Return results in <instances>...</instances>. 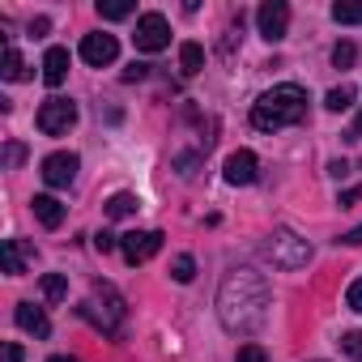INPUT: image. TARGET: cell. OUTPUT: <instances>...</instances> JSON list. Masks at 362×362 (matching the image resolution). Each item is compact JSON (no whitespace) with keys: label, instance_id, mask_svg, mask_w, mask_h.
Listing matches in <instances>:
<instances>
[{"label":"cell","instance_id":"1","mask_svg":"<svg viewBox=\"0 0 362 362\" xmlns=\"http://www.w3.org/2000/svg\"><path fill=\"white\" fill-rule=\"evenodd\" d=\"M269 303H273V290H269L264 273H256V269H230L222 277V290H218V320H222L226 332L252 337L269 320Z\"/></svg>","mask_w":362,"mask_h":362},{"label":"cell","instance_id":"2","mask_svg":"<svg viewBox=\"0 0 362 362\" xmlns=\"http://www.w3.org/2000/svg\"><path fill=\"white\" fill-rule=\"evenodd\" d=\"M303 115H307V90L294 86V81H286V86H273L269 94L256 98V107H252V128L277 132V128L298 124Z\"/></svg>","mask_w":362,"mask_h":362},{"label":"cell","instance_id":"3","mask_svg":"<svg viewBox=\"0 0 362 362\" xmlns=\"http://www.w3.org/2000/svg\"><path fill=\"white\" fill-rule=\"evenodd\" d=\"M77 315L90 320L103 337H119L128 307H124V298H119V290H115L111 281H94V290H90V298L77 307Z\"/></svg>","mask_w":362,"mask_h":362},{"label":"cell","instance_id":"4","mask_svg":"<svg viewBox=\"0 0 362 362\" xmlns=\"http://www.w3.org/2000/svg\"><path fill=\"white\" fill-rule=\"evenodd\" d=\"M264 256L273 260V269L294 273V269H303V264L311 260V243L298 239L294 230H273V235L264 239Z\"/></svg>","mask_w":362,"mask_h":362},{"label":"cell","instance_id":"5","mask_svg":"<svg viewBox=\"0 0 362 362\" xmlns=\"http://www.w3.org/2000/svg\"><path fill=\"white\" fill-rule=\"evenodd\" d=\"M132 43H136V52H149V56H153V52H166V47H170V22H166L162 13H141Z\"/></svg>","mask_w":362,"mask_h":362},{"label":"cell","instance_id":"6","mask_svg":"<svg viewBox=\"0 0 362 362\" xmlns=\"http://www.w3.org/2000/svg\"><path fill=\"white\" fill-rule=\"evenodd\" d=\"M73 124H77V103H69V98H47V103L39 107V132L64 136Z\"/></svg>","mask_w":362,"mask_h":362},{"label":"cell","instance_id":"7","mask_svg":"<svg viewBox=\"0 0 362 362\" xmlns=\"http://www.w3.org/2000/svg\"><path fill=\"white\" fill-rule=\"evenodd\" d=\"M119 252L128 264H145L162 252V230H128V235H119Z\"/></svg>","mask_w":362,"mask_h":362},{"label":"cell","instance_id":"8","mask_svg":"<svg viewBox=\"0 0 362 362\" xmlns=\"http://www.w3.org/2000/svg\"><path fill=\"white\" fill-rule=\"evenodd\" d=\"M77 153H69V149H60V153H47L43 158V184L47 188H69L73 179H77Z\"/></svg>","mask_w":362,"mask_h":362},{"label":"cell","instance_id":"9","mask_svg":"<svg viewBox=\"0 0 362 362\" xmlns=\"http://www.w3.org/2000/svg\"><path fill=\"white\" fill-rule=\"evenodd\" d=\"M119 56V43H115V35H86L81 39V60L90 64V69H107L111 60Z\"/></svg>","mask_w":362,"mask_h":362},{"label":"cell","instance_id":"10","mask_svg":"<svg viewBox=\"0 0 362 362\" xmlns=\"http://www.w3.org/2000/svg\"><path fill=\"white\" fill-rule=\"evenodd\" d=\"M256 22H260V35H264L269 43H277V39H286V30H290V9L281 5V0H269V5L256 9Z\"/></svg>","mask_w":362,"mask_h":362},{"label":"cell","instance_id":"11","mask_svg":"<svg viewBox=\"0 0 362 362\" xmlns=\"http://www.w3.org/2000/svg\"><path fill=\"white\" fill-rule=\"evenodd\" d=\"M256 166H260V162H256L252 149H235V153L226 158V184H235V188H239V184H256Z\"/></svg>","mask_w":362,"mask_h":362},{"label":"cell","instance_id":"12","mask_svg":"<svg viewBox=\"0 0 362 362\" xmlns=\"http://www.w3.org/2000/svg\"><path fill=\"white\" fill-rule=\"evenodd\" d=\"M30 260H35V247L26 239H5V273L9 277H22Z\"/></svg>","mask_w":362,"mask_h":362},{"label":"cell","instance_id":"13","mask_svg":"<svg viewBox=\"0 0 362 362\" xmlns=\"http://www.w3.org/2000/svg\"><path fill=\"white\" fill-rule=\"evenodd\" d=\"M13 320H18V328H26V332H35V337H47V332H52V324H47L43 307H35V303H18Z\"/></svg>","mask_w":362,"mask_h":362},{"label":"cell","instance_id":"14","mask_svg":"<svg viewBox=\"0 0 362 362\" xmlns=\"http://www.w3.org/2000/svg\"><path fill=\"white\" fill-rule=\"evenodd\" d=\"M64 77H69V52L64 47H47V56H43V81L47 86H64Z\"/></svg>","mask_w":362,"mask_h":362},{"label":"cell","instance_id":"15","mask_svg":"<svg viewBox=\"0 0 362 362\" xmlns=\"http://www.w3.org/2000/svg\"><path fill=\"white\" fill-rule=\"evenodd\" d=\"M30 209H35V218H39L47 230H56V226L64 222V205H60L56 197H35V201H30Z\"/></svg>","mask_w":362,"mask_h":362},{"label":"cell","instance_id":"16","mask_svg":"<svg viewBox=\"0 0 362 362\" xmlns=\"http://www.w3.org/2000/svg\"><path fill=\"white\" fill-rule=\"evenodd\" d=\"M179 69H184V77H197L205 69V47L201 43H184L179 47Z\"/></svg>","mask_w":362,"mask_h":362},{"label":"cell","instance_id":"17","mask_svg":"<svg viewBox=\"0 0 362 362\" xmlns=\"http://www.w3.org/2000/svg\"><path fill=\"white\" fill-rule=\"evenodd\" d=\"M0 77L5 81H26L30 73H26V60L13 52V47H5V56H0Z\"/></svg>","mask_w":362,"mask_h":362},{"label":"cell","instance_id":"18","mask_svg":"<svg viewBox=\"0 0 362 362\" xmlns=\"http://www.w3.org/2000/svg\"><path fill=\"white\" fill-rule=\"evenodd\" d=\"M141 209V201L132 197V192H115L111 201H107V218H128V214H136Z\"/></svg>","mask_w":362,"mask_h":362},{"label":"cell","instance_id":"19","mask_svg":"<svg viewBox=\"0 0 362 362\" xmlns=\"http://www.w3.org/2000/svg\"><path fill=\"white\" fill-rule=\"evenodd\" d=\"M64 294H69V277H64V273H47V277H43V298H47V303H60Z\"/></svg>","mask_w":362,"mask_h":362},{"label":"cell","instance_id":"20","mask_svg":"<svg viewBox=\"0 0 362 362\" xmlns=\"http://www.w3.org/2000/svg\"><path fill=\"white\" fill-rule=\"evenodd\" d=\"M98 13H103L107 22H119V18L132 13V0H98Z\"/></svg>","mask_w":362,"mask_h":362},{"label":"cell","instance_id":"21","mask_svg":"<svg viewBox=\"0 0 362 362\" xmlns=\"http://www.w3.org/2000/svg\"><path fill=\"white\" fill-rule=\"evenodd\" d=\"M170 277H175V281H192V277H197V260H192L188 252H184V256H175V264H170Z\"/></svg>","mask_w":362,"mask_h":362},{"label":"cell","instance_id":"22","mask_svg":"<svg viewBox=\"0 0 362 362\" xmlns=\"http://www.w3.org/2000/svg\"><path fill=\"white\" fill-rule=\"evenodd\" d=\"M354 60H358V47H354L349 39H341V43L332 47V64H337V69H354Z\"/></svg>","mask_w":362,"mask_h":362},{"label":"cell","instance_id":"23","mask_svg":"<svg viewBox=\"0 0 362 362\" xmlns=\"http://www.w3.org/2000/svg\"><path fill=\"white\" fill-rule=\"evenodd\" d=\"M324 107H328V111H349V107H354V90H349V86H341V90H328Z\"/></svg>","mask_w":362,"mask_h":362},{"label":"cell","instance_id":"24","mask_svg":"<svg viewBox=\"0 0 362 362\" xmlns=\"http://www.w3.org/2000/svg\"><path fill=\"white\" fill-rule=\"evenodd\" d=\"M332 18L341 26H354V22H362V5H332Z\"/></svg>","mask_w":362,"mask_h":362},{"label":"cell","instance_id":"25","mask_svg":"<svg viewBox=\"0 0 362 362\" xmlns=\"http://www.w3.org/2000/svg\"><path fill=\"white\" fill-rule=\"evenodd\" d=\"M341 349H345L349 358H358V362H362V332H358V328H354V332H345V337H341Z\"/></svg>","mask_w":362,"mask_h":362},{"label":"cell","instance_id":"26","mask_svg":"<svg viewBox=\"0 0 362 362\" xmlns=\"http://www.w3.org/2000/svg\"><path fill=\"white\" fill-rule=\"evenodd\" d=\"M197 162H201L197 153H179V158H175V170L184 175V179H192V175H197Z\"/></svg>","mask_w":362,"mask_h":362},{"label":"cell","instance_id":"27","mask_svg":"<svg viewBox=\"0 0 362 362\" xmlns=\"http://www.w3.org/2000/svg\"><path fill=\"white\" fill-rule=\"evenodd\" d=\"M22 158H26V145H22V141H9V145H5V166H18Z\"/></svg>","mask_w":362,"mask_h":362},{"label":"cell","instance_id":"28","mask_svg":"<svg viewBox=\"0 0 362 362\" xmlns=\"http://www.w3.org/2000/svg\"><path fill=\"white\" fill-rule=\"evenodd\" d=\"M239 362H269V354H264L260 345H243V349H239Z\"/></svg>","mask_w":362,"mask_h":362},{"label":"cell","instance_id":"29","mask_svg":"<svg viewBox=\"0 0 362 362\" xmlns=\"http://www.w3.org/2000/svg\"><path fill=\"white\" fill-rule=\"evenodd\" d=\"M358 201H362V184H358V188H349V192H341V197H337V205H341V209H354V205H358Z\"/></svg>","mask_w":362,"mask_h":362},{"label":"cell","instance_id":"30","mask_svg":"<svg viewBox=\"0 0 362 362\" xmlns=\"http://www.w3.org/2000/svg\"><path fill=\"white\" fill-rule=\"evenodd\" d=\"M345 303H349L354 311H362V277H358V281H354V286L345 290Z\"/></svg>","mask_w":362,"mask_h":362},{"label":"cell","instance_id":"31","mask_svg":"<svg viewBox=\"0 0 362 362\" xmlns=\"http://www.w3.org/2000/svg\"><path fill=\"white\" fill-rule=\"evenodd\" d=\"M141 77H149V64H128L124 69V81H141Z\"/></svg>","mask_w":362,"mask_h":362},{"label":"cell","instance_id":"32","mask_svg":"<svg viewBox=\"0 0 362 362\" xmlns=\"http://www.w3.org/2000/svg\"><path fill=\"white\" fill-rule=\"evenodd\" d=\"M94 247H98V252L107 256V252L115 247V235H107V230H98V235H94Z\"/></svg>","mask_w":362,"mask_h":362},{"label":"cell","instance_id":"33","mask_svg":"<svg viewBox=\"0 0 362 362\" xmlns=\"http://www.w3.org/2000/svg\"><path fill=\"white\" fill-rule=\"evenodd\" d=\"M328 175H332V179H345V175H349V162H345V158L328 162Z\"/></svg>","mask_w":362,"mask_h":362},{"label":"cell","instance_id":"34","mask_svg":"<svg viewBox=\"0 0 362 362\" xmlns=\"http://www.w3.org/2000/svg\"><path fill=\"white\" fill-rule=\"evenodd\" d=\"M0 362H22V345H5V358Z\"/></svg>","mask_w":362,"mask_h":362},{"label":"cell","instance_id":"35","mask_svg":"<svg viewBox=\"0 0 362 362\" xmlns=\"http://www.w3.org/2000/svg\"><path fill=\"white\" fill-rule=\"evenodd\" d=\"M47 30H52V22H47V18H35V22H30V35H47Z\"/></svg>","mask_w":362,"mask_h":362},{"label":"cell","instance_id":"36","mask_svg":"<svg viewBox=\"0 0 362 362\" xmlns=\"http://www.w3.org/2000/svg\"><path fill=\"white\" fill-rule=\"evenodd\" d=\"M341 243H349V247H358V243H362V226H354L349 235H341Z\"/></svg>","mask_w":362,"mask_h":362},{"label":"cell","instance_id":"37","mask_svg":"<svg viewBox=\"0 0 362 362\" xmlns=\"http://www.w3.org/2000/svg\"><path fill=\"white\" fill-rule=\"evenodd\" d=\"M349 136H354V141H362V111H358V119H354V128H349Z\"/></svg>","mask_w":362,"mask_h":362},{"label":"cell","instance_id":"38","mask_svg":"<svg viewBox=\"0 0 362 362\" xmlns=\"http://www.w3.org/2000/svg\"><path fill=\"white\" fill-rule=\"evenodd\" d=\"M47 362H77V358H69V354H56V358H47Z\"/></svg>","mask_w":362,"mask_h":362}]
</instances>
